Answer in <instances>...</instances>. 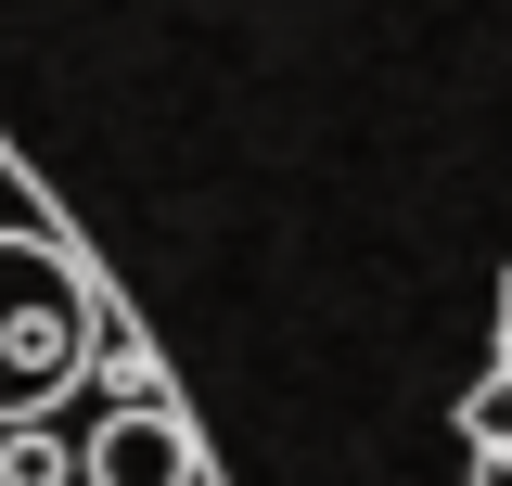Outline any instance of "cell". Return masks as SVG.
<instances>
[{"label":"cell","mask_w":512,"mask_h":486,"mask_svg":"<svg viewBox=\"0 0 512 486\" xmlns=\"http://www.w3.org/2000/svg\"><path fill=\"white\" fill-rule=\"evenodd\" d=\"M461 448H474V486H512V269H500V359L461 397Z\"/></svg>","instance_id":"3"},{"label":"cell","mask_w":512,"mask_h":486,"mask_svg":"<svg viewBox=\"0 0 512 486\" xmlns=\"http://www.w3.org/2000/svg\"><path fill=\"white\" fill-rule=\"evenodd\" d=\"M90 486H192V448H180V423L141 397L128 423H103L90 435Z\"/></svg>","instance_id":"2"},{"label":"cell","mask_w":512,"mask_h":486,"mask_svg":"<svg viewBox=\"0 0 512 486\" xmlns=\"http://www.w3.org/2000/svg\"><path fill=\"white\" fill-rule=\"evenodd\" d=\"M90 346H103V307H90V282L64 269L52 243L0 231V423H39L64 384L90 371Z\"/></svg>","instance_id":"1"}]
</instances>
